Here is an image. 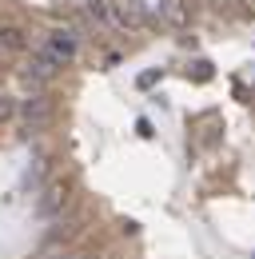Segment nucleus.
<instances>
[{
  "instance_id": "nucleus-1",
  "label": "nucleus",
  "mask_w": 255,
  "mask_h": 259,
  "mask_svg": "<svg viewBox=\"0 0 255 259\" xmlns=\"http://www.w3.org/2000/svg\"><path fill=\"white\" fill-rule=\"evenodd\" d=\"M68 199H72V184H68V180H52V184L44 188V195L36 199V211H40L44 220H52V215H60L64 207H68Z\"/></svg>"
},
{
  "instance_id": "nucleus-2",
  "label": "nucleus",
  "mask_w": 255,
  "mask_h": 259,
  "mask_svg": "<svg viewBox=\"0 0 255 259\" xmlns=\"http://www.w3.org/2000/svg\"><path fill=\"white\" fill-rule=\"evenodd\" d=\"M60 64H68V60H76V52H80V36L72 32V28H52V36H48V44H44Z\"/></svg>"
},
{
  "instance_id": "nucleus-3",
  "label": "nucleus",
  "mask_w": 255,
  "mask_h": 259,
  "mask_svg": "<svg viewBox=\"0 0 255 259\" xmlns=\"http://www.w3.org/2000/svg\"><path fill=\"white\" fill-rule=\"evenodd\" d=\"M108 12H112V20H116L120 28H140V24H144V12H140L136 0H112Z\"/></svg>"
},
{
  "instance_id": "nucleus-4",
  "label": "nucleus",
  "mask_w": 255,
  "mask_h": 259,
  "mask_svg": "<svg viewBox=\"0 0 255 259\" xmlns=\"http://www.w3.org/2000/svg\"><path fill=\"white\" fill-rule=\"evenodd\" d=\"M20 112H24L28 132H32V128H40V124L52 116V104H48V96H32V100H24V108H20Z\"/></svg>"
},
{
  "instance_id": "nucleus-5",
  "label": "nucleus",
  "mask_w": 255,
  "mask_h": 259,
  "mask_svg": "<svg viewBox=\"0 0 255 259\" xmlns=\"http://www.w3.org/2000/svg\"><path fill=\"white\" fill-rule=\"evenodd\" d=\"M0 48H8V52H24L28 40H24V32H20L16 24H0Z\"/></svg>"
},
{
  "instance_id": "nucleus-6",
  "label": "nucleus",
  "mask_w": 255,
  "mask_h": 259,
  "mask_svg": "<svg viewBox=\"0 0 255 259\" xmlns=\"http://www.w3.org/2000/svg\"><path fill=\"white\" fill-rule=\"evenodd\" d=\"M159 16H163L167 24H176V28H184V24H188V12H184V4H180V0H159Z\"/></svg>"
},
{
  "instance_id": "nucleus-7",
  "label": "nucleus",
  "mask_w": 255,
  "mask_h": 259,
  "mask_svg": "<svg viewBox=\"0 0 255 259\" xmlns=\"http://www.w3.org/2000/svg\"><path fill=\"white\" fill-rule=\"evenodd\" d=\"M84 12H88L92 20H112V12H108V0H92V4H84Z\"/></svg>"
},
{
  "instance_id": "nucleus-8",
  "label": "nucleus",
  "mask_w": 255,
  "mask_h": 259,
  "mask_svg": "<svg viewBox=\"0 0 255 259\" xmlns=\"http://www.w3.org/2000/svg\"><path fill=\"white\" fill-rule=\"evenodd\" d=\"M12 116H16V104L8 96H0V120H12Z\"/></svg>"
},
{
  "instance_id": "nucleus-9",
  "label": "nucleus",
  "mask_w": 255,
  "mask_h": 259,
  "mask_svg": "<svg viewBox=\"0 0 255 259\" xmlns=\"http://www.w3.org/2000/svg\"><path fill=\"white\" fill-rule=\"evenodd\" d=\"M195 80H211V64H207V60L195 64Z\"/></svg>"
},
{
  "instance_id": "nucleus-10",
  "label": "nucleus",
  "mask_w": 255,
  "mask_h": 259,
  "mask_svg": "<svg viewBox=\"0 0 255 259\" xmlns=\"http://www.w3.org/2000/svg\"><path fill=\"white\" fill-rule=\"evenodd\" d=\"M156 76H159V72H144V76H140V88H152V84H156Z\"/></svg>"
},
{
  "instance_id": "nucleus-11",
  "label": "nucleus",
  "mask_w": 255,
  "mask_h": 259,
  "mask_svg": "<svg viewBox=\"0 0 255 259\" xmlns=\"http://www.w3.org/2000/svg\"><path fill=\"white\" fill-rule=\"evenodd\" d=\"M64 259H96L92 251H72V255H64Z\"/></svg>"
},
{
  "instance_id": "nucleus-12",
  "label": "nucleus",
  "mask_w": 255,
  "mask_h": 259,
  "mask_svg": "<svg viewBox=\"0 0 255 259\" xmlns=\"http://www.w3.org/2000/svg\"><path fill=\"white\" fill-rule=\"evenodd\" d=\"M211 4H216V8H223V4H231V0H211Z\"/></svg>"
},
{
  "instance_id": "nucleus-13",
  "label": "nucleus",
  "mask_w": 255,
  "mask_h": 259,
  "mask_svg": "<svg viewBox=\"0 0 255 259\" xmlns=\"http://www.w3.org/2000/svg\"><path fill=\"white\" fill-rule=\"evenodd\" d=\"M243 4H247V8H251V12H255V0H243Z\"/></svg>"
}]
</instances>
